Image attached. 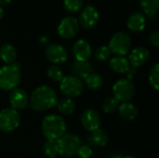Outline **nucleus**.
<instances>
[{"instance_id":"ddd939ff","label":"nucleus","mask_w":159,"mask_h":158,"mask_svg":"<svg viewBox=\"0 0 159 158\" xmlns=\"http://www.w3.org/2000/svg\"><path fill=\"white\" fill-rule=\"evenodd\" d=\"M73 55L76 61H89L92 56L90 44L85 39H79L73 46Z\"/></svg>"},{"instance_id":"c9c22d12","label":"nucleus","mask_w":159,"mask_h":158,"mask_svg":"<svg viewBox=\"0 0 159 158\" xmlns=\"http://www.w3.org/2000/svg\"><path fill=\"white\" fill-rule=\"evenodd\" d=\"M3 16H4V8L2 6H0V20L3 18Z\"/></svg>"},{"instance_id":"6ab92c4d","label":"nucleus","mask_w":159,"mask_h":158,"mask_svg":"<svg viewBox=\"0 0 159 158\" xmlns=\"http://www.w3.org/2000/svg\"><path fill=\"white\" fill-rule=\"evenodd\" d=\"M109 65L110 68L117 74H126V72L130 66L129 60H127L123 56H116L112 58L109 62Z\"/></svg>"},{"instance_id":"2eb2a0df","label":"nucleus","mask_w":159,"mask_h":158,"mask_svg":"<svg viewBox=\"0 0 159 158\" xmlns=\"http://www.w3.org/2000/svg\"><path fill=\"white\" fill-rule=\"evenodd\" d=\"M150 53L149 50L144 47H137L133 48L129 57V62L131 66L138 68L143 66L149 60Z\"/></svg>"},{"instance_id":"1a4fd4ad","label":"nucleus","mask_w":159,"mask_h":158,"mask_svg":"<svg viewBox=\"0 0 159 158\" xmlns=\"http://www.w3.org/2000/svg\"><path fill=\"white\" fill-rule=\"evenodd\" d=\"M79 31V23L77 19L75 17H65L63 18L57 28L59 35L64 39H70L77 34Z\"/></svg>"},{"instance_id":"f3484780","label":"nucleus","mask_w":159,"mask_h":158,"mask_svg":"<svg viewBox=\"0 0 159 158\" xmlns=\"http://www.w3.org/2000/svg\"><path fill=\"white\" fill-rule=\"evenodd\" d=\"M71 71L74 76L79 79H86L90 74L94 73L92 65L89 61H75L72 64Z\"/></svg>"},{"instance_id":"aec40b11","label":"nucleus","mask_w":159,"mask_h":158,"mask_svg":"<svg viewBox=\"0 0 159 158\" xmlns=\"http://www.w3.org/2000/svg\"><path fill=\"white\" fill-rule=\"evenodd\" d=\"M140 6L143 12L150 19L153 20L157 16L159 6L158 0H141Z\"/></svg>"},{"instance_id":"b1692460","label":"nucleus","mask_w":159,"mask_h":158,"mask_svg":"<svg viewBox=\"0 0 159 158\" xmlns=\"http://www.w3.org/2000/svg\"><path fill=\"white\" fill-rule=\"evenodd\" d=\"M85 83L90 90H98L102 87L103 79L100 74L92 73L85 79Z\"/></svg>"},{"instance_id":"20e7f679","label":"nucleus","mask_w":159,"mask_h":158,"mask_svg":"<svg viewBox=\"0 0 159 158\" xmlns=\"http://www.w3.org/2000/svg\"><path fill=\"white\" fill-rule=\"evenodd\" d=\"M108 47L111 53L116 54V56H125L127 55L131 47V38L129 34L126 32L119 31L116 32L110 39Z\"/></svg>"},{"instance_id":"412c9836","label":"nucleus","mask_w":159,"mask_h":158,"mask_svg":"<svg viewBox=\"0 0 159 158\" xmlns=\"http://www.w3.org/2000/svg\"><path fill=\"white\" fill-rule=\"evenodd\" d=\"M17 58L16 48L10 44H4L0 47V59L6 64H11Z\"/></svg>"},{"instance_id":"9d476101","label":"nucleus","mask_w":159,"mask_h":158,"mask_svg":"<svg viewBox=\"0 0 159 158\" xmlns=\"http://www.w3.org/2000/svg\"><path fill=\"white\" fill-rule=\"evenodd\" d=\"M47 59L54 64L63 63L68 60V51L67 49L57 43L49 44L45 51Z\"/></svg>"},{"instance_id":"2f4dec72","label":"nucleus","mask_w":159,"mask_h":158,"mask_svg":"<svg viewBox=\"0 0 159 158\" xmlns=\"http://www.w3.org/2000/svg\"><path fill=\"white\" fill-rule=\"evenodd\" d=\"M149 40H150V43H151L154 47H157L159 46L158 31H155V32L151 33V34H150V36H149Z\"/></svg>"},{"instance_id":"473e14b6","label":"nucleus","mask_w":159,"mask_h":158,"mask_svg":"<svg viewBox=\"0 0 159 158\" xmlns=\"http://www.w3.org/2000/svg\"><path fill=\"white\" fill-rule=\"evenodd\" d=\"M125 74H126V79L131 81L135 77V75L137 74V68H135V67H133V66L130 65Z\"/></svg>"},{"instance_id":"e433bc0d","label":"nucleus","mask_w":159,"mask_h":158,"mask_svg":"<svg viewBox=\"0 0 159 158\" xmlns=\"http://www.w3.org/2000/svg\"><path fill=\"white\" fill-rule=\"evenodd\" d=\"M123 156H118V155H116V156H114L112 158H122Z\"/></svg>"},{"instance_id":"6e6552de","label":"nucleus","mask_w":159,"mask_h":158,"mask_svg":"<svg viewBox=\"0 0 159 158\" xmlns=\"http://www.w3.org/2000/svg\"><path fill=\"white\" fill-rule=\"evenodd\" d=\"M20 122V116L18 111L12 108H6L0 112V130L11 132L15 130Z\"/></svg>"},{"instance_id":"393cba45","label":"nucleus","mask_w":159,"mask_h":158,"mask_svg":"<svg viewBox=\"0 0 159 158\" xmlns=\"http://www.w3.org/2000/svg\"><path fill=\"white\" fill-rule=\"evenodd\" d=\"M43 153L47 158H55L59 156V146L57 141L47 140L43 146Z\"/></svg>"},{"instance_id":"cd10ccee","label":"nucleus","mask_w":159,"mask_h":158,"mask_svg":"<svg viewBox=\"0 0 159 158\" xmlns=\"http://www.w3.org/2000/svg\"><path fill=\"white\" fill-rule=\"evenodd\" d=\"M149 83L150 85L156 89L158 90L159 88V65L158 63H156L150 70L149 75H148Z\"/></svg>"},{"instance_id":"a878e982","label":"nucleus","mask_w":159,"mask_h":158,"mask_svg":"<svg viewBox=\"0 0 159 158\" xmlns=\"http://www.w3.org/2000/svg\"><path fill=\"white\" fill-rule=\"evenodd\" d=\"M119 104L120 102L114 96H111L104 100L102 104V110L106 114H113L116 110H118Z\"/></svg>"},{"instance_id":"bb28decb","label":"nucleus","mask_w":159,"mask_h":158,"mask_svg":"<svg viewBox=\"0 0 159 158\" xmlns=\"http://www.w3.org/2000/svg\"><path fill=\"white\" fill-rule=\"evenodd\" d=\"M47 74H48V76L52 81H56V82H61V79L64 77L63 71L61 69L60 66H58L56 64H53V65L49 66L48 68Z\"/></svg>"},{"instance_id":"dca6fc26","label":"nucleus","mask_w":159,"mask_h":158,"mask_svg":"<svg viewBox=\"0 0 159 158\" xmlns=\"http://www.w3.org/2000/svg\"><path fill=\"white\" fill-rule=\"evenodd\" d=\"M127 26L133 33H140L146 26L145 16L141 12H133L127 20Z\"/></svg>"},{"instance_id":"f8f14e48","label":"nucleus","mask_w":159,"mask_h":158,"mask_svg":"<svg viewBox=\"0 0 159 158\" xmlns=\"http://www.w3.org/2000/svg\"><path fill=\"white\" fill-rule=\"evenodd\" d=\"M80 121L83 128L89 132L100 129L102 123L99 113L91 108H89L82 113L80 116Z\"/></svg>"},{"instance_id":"9b49d317","label":"nucleus","mask_w":159,"mask_h":158,"mask_svg":"<svg viewBox=\"0 0 159 158\" xmlns=\"http://www.w3.org/2000/svg\"><path fill=\"white\" fill-rule=\"evenodd\" d=\"M100 20L98 10L93 6L85 7L79 14L78 23L85 29H90L94 27Z\"/></svg>"},{"instance_id":"a211bd4d","label":"nucleus","mask_w":159,"mask_h":158,"mask_svg":"<svg viewBox=\"0 0 159 158\" xmlns=\"http://www.w3.org/2000/svg\"><path fill=\"white\" fill-rule=\"evenodd\" d=\"M119 115L126 121H133L137 118L139 111L138 108L131 102H122L118 107Z\"/></svg>"},{"instance_id":"f257e3e1","label":"nucleus","mask_w":159,"mask_h":158,"mask_svg":"<svg viewBox=\"0 0 159 158\" xmlns=\"http://www.w3.org/2000/svg\"><path fill=\"white\" fill-rule=\"evenodd\" d=\"M58 98L55 90L48 86L37 87L29 98V103L33 110L44 112L56 106Z\"/></svg>"},{"instance_id":"4468645a","label":"nucleus","mask_w":159,"mask_h":158,"mask_svg":"<svg viewBox=\"0 0 159 158\" xmlns=\"http://www.w3.org/2000/svg\"><path fill=\"white\" fill-rule=\"evenodd\" d=\"M9 103L11 108L16 111L23 110L29 103V97L25 90L16 88L9 94Z\"/></svg>"},{"instance_id":"72a5a7b5","label":"nucleus","mask_w":159,"mask_h":158,"mask_svg":"<svg viewBox=\"0 0 159 158\" xmlns=\"http://www.w3.org/2000/svg\"><path fill=\"white\" fill-rule=\"evenodd\" d=\"M48 37L47 36V35H42L40 38H39V42H40V44H42V45H47L48 43Z\"/></svg>"},{"instance_id":"4be33fe9","label":"nucleus","mask_w":159,"mask_h":158,"mask_svg":"<svg viewBox=\"0 0 159 158\" xmlns=\"http://www.w3.org/2000/svg\"><path fill=\"white\" fill-rule=\"evenodd\" d=\"M89 142L97 147H103L108 142V136L105 133V131L98 129L91 132V134L89 137Z\"/></svg>"},{"instance_id":"c85d7f7f","label":"nucleus","mask_w":159,"mask_h":158,"mask_svg":"<svg viewBox=\"0 0 159 158\" xmlns=\"http://www.w3.org/2000/svg\"><path fill=\"white\" fill-rule=\"evenodd\" d=\"M63 7L70 13L78 12L83 7V0H63Z\"/></svg>"},{"instance_id":"423d86ee","label":"nucleus","mask_w":159,"mask_h":158,"mask_svg":"<svg viewBox=\"0 0 159 158\" xmlns=\"http://www.w3.org/2000/svg\"><path fill=\"white\" fill-rule=\"evenodd\" d=\"M60 89L66 98H75L83 93L84 83L74 75H67L60 82Z\"/></svg>"},{"instance_id":"7ed1b4c3","label":"nucleus","mask_w":159,"mask_h":158,"mask_svg":"<svg viewBox=\"0 0 159 158\" xmlns=\"http://www.w3.org/2000/svg\"><path fill=\"white\" fill-rule=\"evenodd\" d=\"M20 68L18 63L6 64L0 68V88L5 91L13 90L20 82Z\"/></svg>"},{"instance_id":"39448f33","label":"nucleus","mask_w":159,"mask_h":158,"mask_svg":"<svg viewBox=\"0 0 159 158\" xmlns=\"http://www.w3.org/2000/svg\"><path fill=\"white\" fill-rule=\"evenodd\" d=\"M59 155L65 157H72L77 154L79 147L81 146L80 138L72 133H65L58 141Z\"/></svg>"},{"instance_id":"c756f323","label":"nucleus","mask_w":159,"mask_h":158,"mask_svg":"<svg viewBox=\"0 0 159 158\" xmlns=\"http://www.w3.org/2000/svg\"><path fill=\"white\" fill-rule=\"evenodd\" d=\"M94 56L96 58L97 61H107L110 56H111V51L108 47V46H102V47H99L95 53H94Z\"/></svg>"},{"instance_id":"0eeeda50","label":"nucleus","mask_w":159,"mask_h":158,"mask_svg":"<svg viewBox=\"0 0 159 158\" xmlns=\"http://www.w3.org/2000/svg\"><path fill=\"white\" fill-rule=\"evenodd\" d=\"M136 89L134 84L126 78H121L117 80L113 86L114 97L119 102H128L135 95Z\"/></svg>"},{"instance_id":"f704fd0d","label":"nucleus","mask_w":159,"mask_h":158,"mask_svg":"<svg viewBox=\"0 0 159 158\" xmlns=\"http://www.w3.org/2000/svg\"><path fill=\"white\" fill-rule=\"evenodd\" d=\"M11 0H0V6H5L7 5L8 3H10Z\"/></svg>"},{"instance_id":"5701e85b","label":"nucleus","mask_w":159,"mask_h":158,"mask_svg":"<svg viewBox=\"0 0 159 158\" xmlns=\"http://www.w3.org/2000/svg\"><path fill=\"white\" fill-rule=\"evenodd\" d=\"M56 106H57L58 111L61 114L65 115H72L75 110V102L70 98H64V99H61V100L58 101Z\"/></svg>"},{"instance_id":"7c9ffc66","label":"nucleus","mask_w":159,"mask_h":158,"mask_svg":"<svg viewBox=\"0 0 159 158\" xmlns=\"http://www.w3.org/2000/svg\"><path fill=\"white\" fill-rule=\"evenodd\" d=\"M76 155H78L81 158H90L92 156V149L88 145H81Z\"/></svg>"},{"instance_id":"4c0bfd02","label":"nucleus","mask_w":159,"mask_h":158,"mask_svg":"<svg viewBox=\"0 0 159 158\" xmlns=\"http://www.w3.org/2000/svg\"><path fill=\"white\" fill-rule=\"evenodd\" d=\"M122 158H135V157H133V156H124V157H122Z\"/></svg>"},{"instance_id":"f03ea898","label":"nucleus","mask_w":159,"mask_h":158,"mask_svg":"<svg viewBox=\"0 0 159 158\" xmlns=\"http://www.w3.org/2000/svg\"><path fill=\"white\" fill-rule=\"evenodd\" d=\"M42 132L47 140L58 141L66 133V123L58 115H48L42 121Z\"/></svg>"}]
</instances>
